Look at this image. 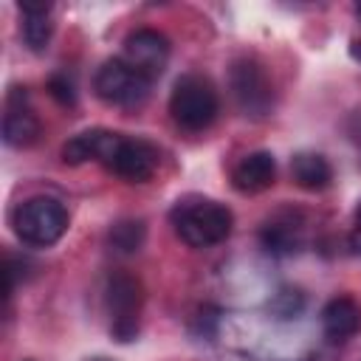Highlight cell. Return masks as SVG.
Returning a JSON list of instances; mask_svg holds the SVG:
<instances>
[{
  "instance_id": "obj_1",
  "label": "cell",
  "mask_w": 361,
  "mask_h": 361,
  "mask_svg": "<svg viewBox=\"0 0 361 361\" xmlns=\"http://www.w3.org/2000/svg\"><path fill=\"white\" fill-rule=\"evenodd\" d=\"M172 226L178 237L192 248H209L231 234V212L209 197H183L172 209Z\"/></svg>"
},
{
  "instance_id": "obj_2",
  "label": "cell",
  "mask_w": 361,
  "mask_h": 361,
  "mask_svg": "<svg viewBox=\"0 0 361 361\" xmlns=\"http://www.w3.org/2000/svg\"><path fill=\"white\" fill-rule=\"evenodd\" d=\"M99 161L127 183H147L158 169V149L149 141L102 130Z\"/></svg>"
},
{
  "instance_id": "obj_3",
  "label": "cell",
  "mask_w": 361,
  "mask_h": 361,
  "mask_svg": "<svg viewBox=\"0 0 361 361\" xmlns=\"http://www.w3.org/2000/svg\"><path fill=\"white\" fill-rule=\"evenodd\" d=\"M217 107H220L217 90L206 76L186 73L175 82L172 96H169V113H172L178 127H183L189 133L206 130L214 121Z\"/></svg>"
},
{
  "instance_id": "obj_4",
  "label": "cell",
  "mask_w": 361,
  "mask_h": 361,
  "mask_svg": "<svg viewBox=\"0 0 361 361\" xmlns=\"http://www.w3.org/2000/svg\"><path fill=\"white\" fill-rule=\"evenodd\" d=\"M14 231L28 245H54L68 231V212L54 197H31L17 206Z\"/></svg>"
},
{
  "instance_id": "obj_5",
  "label": "cell",
  "mask_w": 361,
  "mask_h": 361,
  "mask_svg": "<svg viewBox=\"0 0 361 361\" xmlns=\"http://www.w3.org/2000/svg\"><path fill=\"white\" fill-rule=\"evenodd\" d=\"M228 87L248 118H265L274 110V85L265 73V68L254 59H237L228 71Z\"/></svg>"
},
{
  "instance_id": "obj_6",
  "label": "cell",
  "mask_w": 361,
  "mask_h": 361,
  "mask_svg": "<svg viewBox=\"0 0 361 361\" xmlns=\"http://www.w3.org/2000/svg\"><path fill=\"white\" fill-rule=\"evenodd\" d=\"M93 87L102 102L116 104V107H138L147 102L152 82L133 71L124 59H107L93 79Z\"/></svg>"
},
{
  "instance_id": "obj_7",
  "label": "cell",
  "mask_w": 361,
  "mask_h": 361,
  "mask_svg": "<svg viewBox=\"0 0 361 361\" xmlns=\"http://www.w3.org/2000/svg\"><path fill=\"white\" fill-rule=\"evenodd\" d=\"M104 305L110 310V333L118 341H133L138 333L141 282L130 274H113L104 288Z\"/></svg>"
},
{
  "instance_id": "obj_8",
  "label": "cell",
  "mask_w": 361,
  "mask_h": 361,
  "mask_svg": "<svg viewBox=\"0 0 361 361\" xmlns=\"http://www.w3.org/2000/svg\"><path fill=\"white\" fill-rule=\"evenodd\" d=\"M121 59L138 71L141 76H147L149 82H155L169 62V39L155 31V28H138L124 39V54Z\"/></svg>"
},
{
  "instance_id": "obj_9",
  "label": "cell",
  "mask_w": 361,
  "mask_h": 361,
  "mask_svg": "<svg viewBox=\"0 0 361 361\" xmlns=\"http://www.w3.org/2000/svg\"><path fill=\"white\" fill-rule=\"evenodd\" d=\"M276 178V161L271 152L259 149V152H248L231 172V180L240 192L245 195H257V192H265Z\"/></svg>"
},
{
  "instance_id": "obj_10",
  "label": "cell",
  "mask_w": 361,
  "mask_h": 361,
  "mask_svg": "<svg viewBox=\"0 0 361 361\" xmlns=\"http://www.w3.org/2000/svg\"><path fill=\"white\" fill-rule=\"evenodd\" d=\"M322 327L330 341H344L358 333L361 327V307L350 296H336L322 310Z\"/></svg>"
},
{
  "instance_id": "obj_11",
  "label": "cell",
  "mask_w": 361,
  "mask_h": 361,
  "mask_svg": "<svg viewBox=\"0 0 361 361\" xmlns=\"http://www.w3.org/2000/svg\"><path fill=\"white\" fill-rule=\"evenodd\" d=\"M290 175L293 180L307 189V192H322L330 186L333 180V166L327 164L324 155L319 152H296L293 161H290Z\"/></svg>"
},
{
  "instance_id": "obj_12",
  "label": "cell",
  "mask_w": 361,
  "mask_h": 361,
  "mask_svg": "<svg viewBox=\"0 0 361 361\" xmlns=\"http://www.w3.org/2000/svg\"><path fill=\"white\" fill-rule=\"evenodd\" d=\"M39 138V121L37 116L23 104H8V113L3 118V141L8 147H31Z\"/></svg>"
},
{
  "instance_id": "obj_13",
  "label": "cell",
  "mask_w": 361,
  "mask_h": 361,
  "mask_svg": "<svg viewBox=\"0 0 361 361\" xmlns=\"http://www.w3.org/2000/svg\"><path fill=\"white\" fill-rule=\"evenodd\" d=\"M259 240L271 254H293L302 243V228L293 220H268L259 231Z\"/></svg>"
},
{
  "instance_id": "obj_14",
  "label": "cell",
  "mask_w": 361,
  "mask_h": 361,
  "mask_svg": "<svg viewBox=\"0 0 361 361\" xmlns=\"http://www.w3.org/2000/svg\"><path fill=\"white\" fill-rule=\"evenodd\" d=\"M99 147H102V130H85L65 141L62 161L71 166H79L85 161H99Z\"/></svg>"
},
{
  "instance_id": "obj_15",
  "label": "cell",
  "mask_w": 361,
  "mask_h": 361,
  "mask_svg": "<svg viewBox=\"0 0 361 361\" xmlns=\"http://www.w3.org/2000/svg\"><path fill=\"white\" fill-rule=\"evenodd\" d=\"M144 237H147V228L141 220H118L107 234L110 248L118 254H135L144 245Z\"/></svg>"
},
{
  "instance_id": "obj_16",
  "label": "cell",
  "mask_w": 361,
  "mask_h": 361,
  "mask_svg": "<svg viewBox=\"0 0 361 361\" xmlns=\"http://www.w3.org/2000/svg\"><path fill=\"white\" fill-rule=\"evenodd\" d=\"M51 11H31V14H23V39L31 51H42L51 39Z\"/></svg>"
},
{
  "instance_id": "obj_17",
  "label": "cell",
  "mask_w": 361,
  "mask_h": 361,
  "mask_svg": "<svg viewBox=\"0 0 361 361\" xmlns=\"http://www.w3.org/2000/svg\"><path fill=\"white\" fill-rule=\"evenodd\" d=\"M302 307H305V296H302V290H296V288H279V290L271 296V302H268V310H271L276 319H293V316L302 313Z\"/></svg>"
},
{
  "instance_id": "obj_18",
  "label": "cell",
  "mask_w": 361,
  "mask_h": 361,
  "mask_svg": "<svg viewBox=\"0 0 361 361\" xmlns=\"http://www.w3.org/2000/svg\"><path fill=\"white\" fill-rule=\"evenodd\" d=\"M48 90L59 104H76V87L65 73H56L48 79Z\"/></svg>"
},
{
  "instance_id": "obj_19",
  "label": "cell",
  "mask_w": 361,
  "mask_h": 361,
  "mask_svg": "<svg viewBox=\"0 0 361 361\" xmlns=\"http://www.w3.org/2000/svg\"><path fill=\"white\" fill-rule=\"evenodd\" d=\"M350 248L355 254H361V206L355 212V223H353V231H350Z\"/></svg>"
},
{
  "instance_id": "obj_20",
  "label": "cell",
  "mask_w": 361,
  "mask_h": 361,
  "mask_svg": "<svg viewBox=\"0 0 361 361\" xmlns=\"http://www.w3.org/2000/svg\"><path fill=\"white\" fill-rule=\"evenodd\" d=\"M20 11H23V14H31V11H51V3H48V0H20Z\"/></svg>"
},
{
  "instance_id": "obj_21",
  "label": "cell",
  "mask_w": 361,
  "mask_h": 361,
  "mask_svg": "<svg viewBox=\"0 0 361 361\" xmlns=\"http://www.w3.org/2000/svg\"><path fill=\"white\" fill-rule=\"evenodd\" d=\"M355 14H358V17H361V3H355Z\"/></svg>"
},
{
  "instance_id": "obj_22",
  "label": "cell",
  "mask_w": 361,
  "mask_h": 361,
  "mask_svg": "<svg viewBox=\"0 0 361 361\" xmlns=\"http://www.w3.org/2000/svg\"><path fill=\"white\" fill-rule=\"evenodd\" d=\"M90 361H107V358H90Z\"/></svg>"
}]
</instances>
